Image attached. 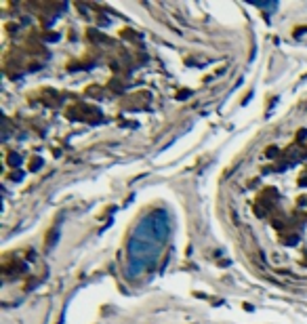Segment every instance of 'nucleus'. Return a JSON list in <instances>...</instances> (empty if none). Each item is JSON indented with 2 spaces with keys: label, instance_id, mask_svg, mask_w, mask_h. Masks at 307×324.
Returning <instances> with one entry per match:
<instances>
[{
  "label": "nucleus",
  "instance_id": "1",
  "mask_svg": "<svg viewBox=\"0 0 307 324\" xmlns=\"http://www.w3.org/2000/svg\"><path fill=\"white\" fill-rule=\"evenodd\" d=\"M170 234V217L166 210H151L139 221L128 240V276H141L158 261Z\"/></svg>",
  "mask_w": 307,
  "mask_h": 324
}]
</instances>
